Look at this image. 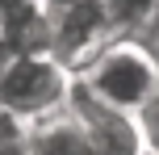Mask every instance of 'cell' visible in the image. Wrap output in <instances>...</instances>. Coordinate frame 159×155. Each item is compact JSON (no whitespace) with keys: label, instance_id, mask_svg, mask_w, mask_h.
<instances>
[{"label":"cell","instance_id":"1","mask_svg":"<svg viewBox=\"0 0 159 155\" xmlns=\"http://www.w3.org/2000/svg\"><path fill=\"white\" fill-rule=\"evenodd\" d=\"M75 80H84V88L109 109L143 117L159 101V55L138 34H117Z\"/></svg>","mask_w":159,"mask_h":155},{"label":"cell","instance_id":"2","mask_svg":"<svg viewBox=\"0 0 159 155\" xmlns=\"http://www.w3.org/2000/svg\"><path fill=\"white\" fill-rule=\"evenodd\" d=\"M75 75L50 50H21L0 63V109L25 117H46L67 105Z\"/></svg>","mask_w":159,"mask_h":155},{"label":"cell","instance_id":"3","mask_svg":"<svg viewBox=\"0 0 159 155\" xmlns=\"http://www.w3.org/2000/svg\"><path fill=\"white\" fill-rule=\"evenodd\" d=\"M113 38H117V25L105 0H71L50 17V55L71 75H80Z\"/></svg>","mask_w":159,"mask_h":155},{"label":"cell","instance_id":"4","mask_svg":"<svg viewBox=\"0 0 159 155\" xmlns=\"http://www.w3.org/2000/svg\"><path fill=\"white\" fill-rule=\"evenodd\" d=\"M25 151L30 155H96V143H92V134H88L84 117H80L71 105H63V109H55V113L30 122Z\"/></svg>","mask_w":159,"mask_h":155},{"label":"cell","instance_id":"5","mask_svg":"<svg viewBox=\"0 0 159 155\" xmlns=\"http://www.w3.org/2000/svg\"><path fill=\"white\" fill-rule=\"evenodd\" d=\"M105 8H109L117 34H138L151 21V13L159 8V0H105Z\"/></svg>","mask_w":159,"mask_h":155},{"label":"cell","instance_id":"6","mask_svg":"<svg viewBox=\"0 0 159 155\" xmlns=\"http://www.w3.org/2000/svg\"><path fill=\"white\" fill-rule=\"evenodd\" d=\"M25 134H30V122L17 113H8V109H0V155L25 147Z\"/></svg>","mask_w":159,"mask_h":155},{"label":"cell","instance_id":"7","mask_svg":"<svg viewBox=\"0 0 159 155\" xmlns=\"http://www.w3.org/2000/svg\"><path fill=\"white\" fill-rule=\"evenodd\" d=\"M138 122H143V139H147V147L159 155V101H155L151 109H147L143 117H138Z\"/></svg>","mask_w":159,"mask_h":155},{"label":"cell","instance_id":"8","mask_svg":"<svg viewBox=\"0 0 159 155\" xmlns=\"http://www.w3.org/2000/svg\"><path fill=\"white\" fill-rule=\"evenodd\" d=\"M8 155H30V151H25V147H17V151H8Z\"/></svg>","mask_w":159,"mask_h":155}]
</instances>
